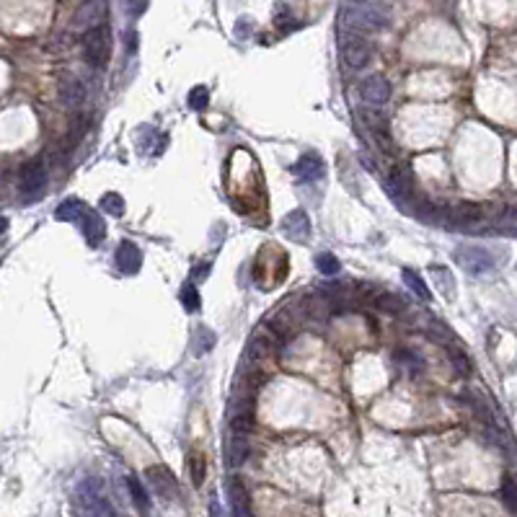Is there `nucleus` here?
<instances>
[{"instance_id": "nucleus-1", "label": "nucleus", "mask_w": 517, "mask_h": 517, "mask_svg": "<svg viewBox=\"0 0 517 517\" xmlns=\"http://www.w3.org/2000/svg\"><path fill=\"white\" fill-rule=\"evenodd\" d=\"M341 23L352 31H383L390 23V6L385 0H344Z\"/></svg>"}, {"instance_id": "nucleus-2", "label": "nucleus", "mask_w": 517, "mask_h": 517, "mask_svg": "<svg viewBox=\"0 0 517 517\" xmlns=\"http://www.w3.org/2000/svg\"><path fill=\"white\" fill-rule=\"evenodd\" d=\"M83 57L91 68H104L109 60V28L104 23L83 31Z\"/></svg>"}, {"instance_id": "nucleus-3", "label": "nucleus", "mask_w": 517, "mask_h": 517, "mask_svg": "<svg viewBox=\"0 0 517 517\" xmlns=\"http://www.w3.org/2000/svg\"><path fill=\"white\" fill-rule=\"evenodd\" d=\"M78 502L83 507V512H88V515H114V507L109 504L99 479H85V481H80Z\"/></svg>"}, {"instance_id": "nucleus-4", "label": "nucleus", "mask_w": 517, "mask_h": 517, "mask_svg": "<svg viewBox=\"0 0 517 517\" xmlns=\"http://www.w3.org/2000/svg\"><path fill=\"white\" fill-rule=\"evenodd\" d=\"M47 186V164L44 158H34L21 169V197L36 199Z\"/></svg>"}, {"instance_id": "nucleus-5", "label": "nucleus", "mask_w": 517, "mask_h": 517, "mask_svg": "<svg viewBox=\"0 0 517 517\" xmlns=\"http://www.w3.org/2000/svg\"><path fill=\"white\" fill-rule=\"evenodd\" d=\"M385 189H388L390 199L398 202V205L409 207V199L414 197V178H411V171L406 166H393V171L385 178Z\"/></svg>"}, {"instance_id": "nucleus-6", "label": "nucleus", "mask_w": 517, "mask_h": 517, "mask_svg": "<svg viewBox=\"0 0 517 517\" xmlns=\"http://www.w3.org/2000/svg\"><path fill=\"white\" fill-rule=\"evenodd\" d=\"M107 18V0H83L73 14V31H88Z\"/></svg>"}, {"instance_id": "nucleus-7", "label": "nucleus", "mask_w": 517, "mask_h": 517, "mask_svg": "<svg viewBox=\"0 0 517 517\" xmlns=\"http://www.w3.org/2000/svg\"><path fill=\"white\" fill-rule=\"evenodd\" d=\"M455 262L461 264L468 275H484V272L494 270V259H491V254L479 246H461L455 251Z\"/></svg>"}, {"instance_id": "nucleus-8", "label": "nucleus", "mask_w": 517, "mask_h": 517, "mask_svg": "<svg viewBox=\"0 0 517 517\" xmlns=\"http://www.w3.org/2000/svg\"><path fill=\"white\" fill-rule=\"evenodd\" d=\"M341 60H344V65L347 68H352V70H360V68H365L370 60V44L368 39H362L357 31H354L352 36H347L344 39V44H341Z\"/></svg>"}, {"instance_id": "nucleus-9", "label": "nucleus", "mask_w": 517, "mask_h": 517, "mask_svg": "<svg viewBox=\"0 0 517 517\" xmlns=\"http://www.w3.org/2000/svg\"><path fill=\"white\" fill-rule=\"evenodd\" d=\"M360 96L365 104H373V107H380L390 99V83L388 78H383L380 73H373L360 83Z\"/></svg>"}, {"instance_id": "nucleus-10", "label": "nucleus", "mask_w": 517, "mask_h": 517, "mask_svg": "<svg viewBox=\"0 0 517 517\" xmlns=\"http://www.w3.org/2000/svg\"><path fill=\"white\" fill-rule=\"evenodd\" d=\"M57 96H60V101H63V107L80 109L85 104V99H88V88H85L83 80L75 78V75H65V78L60 80Z\"/></svg>"}, {"instance_id": "nucleus-11", "label": "nucleus", "mask_w": 517, "mask_h": 517, "mask_svg": "<svg viewBox=\"0 0 517 517\" xmlns=\"http://www.w3.org/2000/svg\"><path fill=\"white\" fill-rule=\"evenodd\" d=\"M145 479H148V484L153 486V491H156L158 496H164V499H174V496L178 494L176 479H174V474H171L166 466H150L148 471H145Z\"/></svg>"}, {"instance_id": "nucleus-12", "label": "nucleus", "mask_w": 517, "mask_h": 517, "mask_svg": "<svg viewBox=\"0 0 517 517\" xmlns=\"http://www.w3.org/2000/svg\"><path fill=\"white\" fill-rule=\"evenodd\" d=\"M80 225H83V238L88 246H99L104 241V235H107V225H104V220L99 218L96 210L91 207H83V213H80Z\"/></svg>"}, {"instance_id": "nucleus-13", "label": "nucleus", "mask_w": 517, "mask_h": 517, "mask_svg": "<svg viewBox=\"0 0 517 517\" xmlns=\"http://www.w3.org/2000/svg\"><path fill=\"white\" fill-rule=\"evenodd\" d=\"M292 174H295L300 181H308V184H311V181H319V178H324L326 169H324V161H321V156H316V153H305L298 164L292 166Z\"/></svg>"}, {"instance_id": "nucleus-14", "label": "nucleus", "mask_w": 517, "mask_h": 517, "mask_svg": "<svg viewBox=\"0 0 517 517\" xmlns=\"http://www.w3.org/2000/svg\"><path fill=\"white\" fill-rule=\"evenodd\" d=\"M282 230L292 241H305L308 230H311V220L305 215V210H292L282 218Z\"/></svg>"}, {"instance_id": "nucleus-15", "label": "nucleus", "mask_w": 517, "mask_h": 517, "mask_svg": "<svg viewBox=\"0 0 517 517\" xmlns=\"http://www.w3.org/2000/svg\"><path fill=\"white\" fill-rule=\"evenodd\" d=\"M248 437H246V432H241V430H233V435L228 437V445H225V461H228V466H233V468H238L243 461L248 458Z\"/></svg>"}, {"instance_id": "nucleus-16", "label": "nucleus", "mask_w": 517, "mask_h": 517, "mask_svg": "<svg viewBox=\"0 0 517 517\" xmlns=\"http://www.w3.org/2000/svg\"><path fill=\"white\" fill-rule=\"evenodd\" d=\"M117 267H119L124 275H135V272H140V267H142L140 248H137L135 243L122 241L119 248H117Z\"/></svg>"}, {"instance_id": "nucleus-17", "label": "nucleus", "mask_w": 517, "mask_h": 517, "mask_svg": "<svg viewBox=\"0 0 517 517\" xmlns=\"http://www.w3.org/2000/svg\"><path fill=\"white\" fill-rule=\"evenodd\" d=\"M228 496H230V507L235 515H251V499H248V489L243 486V481L238 476L228 479Z\"/></svg>"}, {"instance_id": "nucleus-18", "label": "nucleus", "mask_w": 517, "mask_h": 517, "mask_svg": "<svg viewBox=\"0 0 517 517\" xmlns=\"http://www.w3.org/2000/svg\"><path fill=\"white\" fill-rule=\"evenodd\" d=\"M484 213L479 205H458L453 210H447V223L458 228H471L476 223H481Z\"/></svg>"}, {"instance_id": "nucleus-19", "label": "nucleus", "mask_w": 517, "mask_h": 517, "mask_svg": "<svg viewBox=\"0 0 517 517\" xmlns=\"http://www.w3.org/2000/svg\"><path fill=\"white\" fill-rule=\"evenodd\" d=\"M254 425V406L248 398H238L233 404V411H230V430H241V432H248Z\"/></svg>"}, {"instance_id": "nucleus-20", "label": "nucleus", "mask_w": 517, "mask_h": 517, "mask_svg": "<svg viewBox=\"0 0 517 517\" xmlns=\"http://www.w3.org/2000/svg\"><path fill=\"white\" fill-rule=\"evenodd\" d=\"M368 303L375 305L378 311H383V313H398L401 308H404V300L398 298V295H393V292H378V290H373L368 295Z\"/></svg>"}, {"instance_id": "nucleus-21", "label": "nucleus", "mask_w": 517, "mask_h": 517, "mask_svg": "<svg viewBox=\"0 0 517 517\" xmlns=\"http://www.w3.org/2000/svg\"><path fill=\"white\" fill-rule=\"evenodd\" d=\"M396 362L409 373V375H419V373L425 370V360L419 357V352H411V349H398Z\"/></svg>"}, {"instance_id": "nucleus-22", "label": "nucleus", "mask_w": 517, "mask_h": 517, "mask_svg": "<svg viewBox=\"0 0 517 517\" xmlns=\"http://www.w3.org/2000/svg\"><path fill=\"white\" fill-rule=\"evenodd\" d=\"M127 489H129V494H132V502H135L137 510H140V512H148L150 510V499H148V491L142 489L140 479H135V476L129 474L127 476Z\"/></svg>"}, {"instance_id": "nucleus-23", "label": "nucleus", "mask_w": 517, "mask_h": 517, "mask_svg": "<svg viewBox=\"0 0 517 517\" xmlns=\"http://www.w3.org/2000/svg\"><path fill=\"white\" fill-rule=\"evenodd\" d=\"M404 282H406V287H409L411 292H417L419 298L422 300H432V292H430V287L425 284V279L417 275V272H411V270H404Z\"/></svg>"}, {"instance_id": "nucleus-24", "label": "nucleus", "mask_w": 517, "mask_h": 517, "mask_svg": "<svg viewBox=\"0 0 517 517\" xmlns=\"http://www.w3.org/2000/svg\"><path fill=\"white\" fill-rule=\"evenodd\" d=\"M83 202H78V199H65L63 205L57 207L55 218L57 220H65V223H73V220H78L80 213H83Z\"/></svg>"}, {"instance_id": "nucleus-25", "label": "nucleus", "mask_w": 517, "mask_h": 517, "mask_svg": "<svg viewBox=\"0 0 517 517\" xmlns=\"http://www.w3.org/2000/svg\"><path fill=\"white\" fill-rule=\"evenodd\" d=\"M101 210L107 215H112V218H119V215L124 213V199H122L117 191H107V194L101 197Z\"/></svg>"}, {"instance_id": "nucleus-26", "label": "nucleus", "mask_w": 517, "mask_h": 517, "mask_svg": "<svg viewBox=\"0 0 517 517\" xmlns=\"http://www.w3.org/2000/svg\"><path fill=\"white\" fill-rule=\"evenodd\" d=\"M499 499H502L504 507L510 512H517V489H515V479H512V476H504L502 489H499Z\"/></svg>"}, {"instance_id": "nucleus-27", "label": "nucleus", "mask_w": 517, "mask_h": 517, "mask_svg": "<svg viewBox=\"0 0 517 517\" xmlns=\"http://www.w3.org/2000/svg\"><path fill=\"white\" fill-rule=\"evenodd\" d=\"M186 101H189V107L194 109V112H202V109L210 104V88H207V85H194L189 91V99Z\"/></svg>"}, {"instance_id": "nucleus-28", "label": "nucleus", "mask_w": 517, "mask_h": 517, "mask_svg": "<svg viewBox=\"0 0 517 517\" xmlns=\"http://www.w3.org/2000/svg\"><path fill=\"white\" fill-rule=\"evenodd\" d=\"M316 267H319V272H324V275H336V272L341 270L339 259L334 254H329V251H324V254L316 256Z\"/></svg>"}, {"instance_id": "nucleus-29", "label": "nucleus", "mask_w": 517, "mask_h": 517, "mask_svg": "<svg viewBox=\"0 0 517 517\" xmlns=\"http://www.w3.org/2000/svg\"><path fill=\"white\" fill-rule=\"evenodd\" d=\"M450 362H453L455 373L461 378H466L471 373V362H468V354L463 349H450Z\"/></svg>"}, {"instance_id": "nucleus-30", "label": "nucleus", "mask_w": 517, "mask_h": 517, "mask_svg": "<svg viewBox=\"0 0 517 517\" xmlns=\"http://www.w3.org/2000/svg\"><path fill=\"white\" fill-rule=\"evenodd\" d=\"M213 344H215L213 331H207V329H197V334H194V352L205 354L207 349H213Z\"/></svg>"}, {"instance_id": "nucleus-31", "label": "nucleus", "mask_w": 517, "mask_h": 517, "mask_svg": "<svg viewBox=\"0 0 517 517\" xmlns=\"http://www.w3.org/2000/svg\"><path fill=\"white\" fill-rule=\"evenodd\" d=\"M181 305L186 311H199V292L194 284H184L181 287Z\"/></svg>"}, {"instance_id": "nucleus-32", "label": "nucleus", "mask_w": 517, "mask_h": 517, "mask_svg": "<svg viewBox=\"0 0 517 517\" xmlns=\"http://www.w3.org/2000/svg\"><path fill=\"white\" fill-rule=\"evenodd\" d=\"M189 468H191V481H194V486H199V484L205 481V458L202 455H191Z\"/></svg>"}, {"instance_id": "nucleus-33", "label": "nucleus", "mask_w": 517, "mask_h": 517, "mask_svg": "<svg viewBox=\"0 0 517 517\" xmlns=\"http://www.w3.org/2000/svg\"><path fill=\"white\" fill-rule=\"evenodd\" d=\"M122 8L129 18H140L148 11V0H122Z\"/></svg>"}, {"instance_id": "nucleus-34", "label": "nucleus", "mask_w": 517, "mask_h": 517, "mask_svg": "<svg viewBox=\"0 0 517 517\" xmlns=\"http://www.w3.org/2000/svg\"><path fill=\"white\" fill-rule=\"evenodd\" d=\"M430 336H432L435 341H439V344H450V341H453V331L447 326H442V324H432V326H430Z\"/></svg>"}, {"instance_id": "nucleus-35", "label": "nucleus", "mask_w": 517, "mask_h": 517, "mask_svg": "<svg viewBox=\"0 0 517 517\" xmlns=\"http://www.w3.org/2000/svg\"><path fill=\"white\" fill-rule=\"evenodd\" d=\"M499 220H504V225H507V233H512V230H515V210H512V207H507V210H504V215Z\"/></svg>"}, {"instance_id": "nucleus-36", "label": "nucleus", "mask_w": 517, "mask_h": 517, "mask_svg": "<svg viewBox=\"0 0 517 517\" xmlns=\"http://www.w3.org/2000/svg\"><path fill=\"white\" fill-rule=\"evenodd\" d=\"M6 228H8V220L3 218V215H0V233H3V230H6Z\"/></svg>"}, {"instance_id": "nucleus-37", "label": "nucleus", "mask_w": 517, "mask_h": 517, "mask_svg": "<svg viewBox=\"0 0 517 517\" xmlns=\"http://www.w3.org/2000/svg\"><path fill=\"white\" fill-rule=\"evenodd\" d=\"M197 277H205L207 275V267H197V272H194Z\"/></svg>"}]
</instances>
